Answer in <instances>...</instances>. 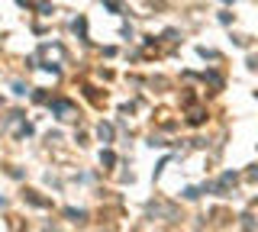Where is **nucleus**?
Instances as JSON below:
<instances>
[{
  "label": "nucleus",
  "mask_w": 258,
  "mask_h": 232,
  "mask_svg": "<svg viewBox=\"0 0 258 232\" xmlns=\"http://www.w3.org/2000/svg\"><path fill=\"white\" fill-rule=\"evenodd\" d=\"M97 135H100V142H110V139H113V126H110V123H100Z\"/></svg>",
  "instance_id": "obj_1"
}]
</instances>
